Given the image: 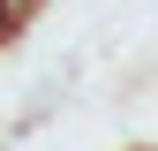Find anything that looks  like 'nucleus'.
Here are the masks:
<instances>
[]
</instances>
